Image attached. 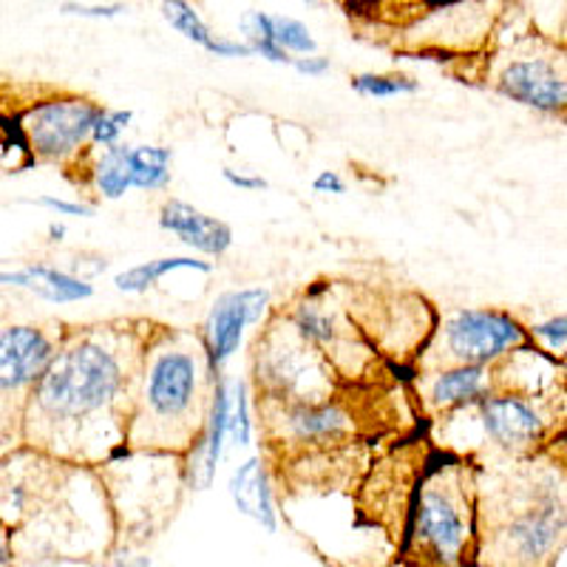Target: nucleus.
Masks as SVG:
<instances>
[{
  "instance_id": "0eeeda50",
  "label": "nucleus",
  "mask_w": 567,
  "mask_h": 567,
  "mask_svg": "<svg viewBox=\"0 0 567 567\" xmlns=\"http://www.w3.org/2000/svg\"><path fill=\"white\" fill-rule=\"evenodd\" d=\"M103 105L83 97H58L32 105L20 120V134L34 156L63 162L91 142Z\"/></svg>"
},
{
  "instance_id": "c85d7f7f",
  "label": "nucleus",
  "mask_w": 567,
  "mask_h": 567,
  "mask_svg": "<svg viewBox=\"0 0 567 567\" xmlns=\"http://www.w3.org/2000/svg\"><path fill=\"white\" fill-rule=\"evenodd\" d=\"M207 52L216 54V58H256L250 43H245V40H230V38H216Z\"/></svg>"
},
{
  "instance_id": "1a4fd4ad",
  "label": "nucleus",
  "mask_w": 567,
  "mask_h": 567,
  "mask_svg": "<svg viewBox=\"0 0 567 567\" xmlns=\"http://www.w3.org/2000/svg\"><path fill=\"white\" fill-rule=\"evenodd\" d=\"M471 409L477 412L485 440L511 457H530L548 440L550 420L534 400L491 392Z\"/></svg>"
},
{
  "instance_id": "aec40b11",
  "label": "nucleus",
  "mask_w": 567,
  "mask_h": 567,
  "mask_svg": "<svg viewBox=\"0 0 567 567\" xmlns=\"http://www.w3.org/2000/svg\"><path fill=\"white\" fill-rule=\"evenodd\" d=\"M174 154L162 145H131V182L136 190L154 194L171 185Z\"/></svg>"
},
{
  "instance_id": "473e14b6",
  "label": "nucleus",
  "mask_w": 567,
  "mask_h": 567,
  "mask_svg": "<svg viewBox=\"0 0 567 567\" xmlns=\"http://www.w3.org/2000/svg\"><path fill=\"white\" fill-rule=\"evenodd\" d=\"M12 565V548H9V542L3 539V534H0V567H9Z\"/></svg>"
},
{
  "instance_id": "f8f14e48",
  "label": "nucleus",
  "mask_w": 567,
  "mask_h": 567,
  "mask_svg": "<svg viewBox=\"0 0 567 567\" xmlns=\"http://www.w3.org/2000/svg\"><path fill=\"white\" fill-rule=\"evenodd\" d=\"M227 420H230V383L225 378H216L210 389V403H207L205 429L196 437L194 449H190V485L199 491L210 488L216 480V468H219L221 452H225L227 440Z\"/></svg>"
},
{
  "instance_id": "5701e85b",
  "label": "nucleus",
  "mask_w": 567,
  "mask_h": 567,
  "mask_svg": "<svg viewBox=\"0 0 567 567\" xmlns=\"http://www.w3.org/2000/svg\"><path fill=\"white\" fill-rule=\"evenodd\" d=\"M227 437L233 445H250L252 440V414H250V394L247 383L236 381L230 389V420H227Z\"/></svg>"
},
{
  "instance_id": "a878e982",
  "label": "nucleus",
  "mask_w": 567,
  "mask_h": 567,
  "mask_svg": "<svg viewBox=\"0 0 567 567\" xmlns=\"http://www.w3.org/2000/svg\"><path fill=\"white\" fill-rule=\"evenodd\" d=\"M60 12L78 14V18H116V14L128 12L123 3H63Z\"/></svg>"
},
{
  "instance_id": "412c9836",
  "label": "nucleus",
  "mask_w": 567,
  "mask_h": 567,
  "mask_svg": "<svg viewBox=\"0 0 567 567\" xmlns=\"http://www.w3.org/2000/svg\"><path fill=\"white\" fill-rule=\"evenodd\" d=\"M162 18L168 20L171 27L176 29V32L182 34L185 40H190V43L202 45V49H210V43L216 40V34L210 32V27H207L205 20H202V14L196 12L190 3H182V0H171V3H162Z\"/></svg>"
},
{
  "instance_id": "7c9ffc66",
  "label": "nucleus",
  "mask_w": 567,
  "mask_h": 567,
  "mask_svg": "<svg viewBox=\"0 0 567 567\" xmlns=\"http://www.w3.org/2000/svg\"><path fill=\"white\" fill-rule=\"evenodd\" d=\"M292 69L307 78H323L329 71V60L321 54H307V58H292Z\"/></svg>"
},
{
  "instance_id": "a211bd4d",
  "label": "nucleus",
  "mask_w": 567,
  "mask_h": 567,
  "mask_svg": "<svg viewBox=\"0 0 567 567\" xmlns=\"http://www.w3.org/2000/svg\"><path fill=\"white\" fill-rule=\"evenodd\" d=\"M176 270H194V272H210L213 265L199 261L194 256H171V258H154V261H142V265L128 267L120 276L114 278V287L120 292H128V296H142L148 292L151 287L162 281L168 272Z\"/></svg>"
},
{
  "instance_id": "c756f323",
  "label": "nucleus",
  "mask_w": 567,
  "mask_h": 567,
  "mask_svg": "<svg viewBox=\"0 0 567 567\" xmlns=\"http://www.w3.org/2000/svg\"><path fill=\"white\" fill-rule=\"evenodd\" d=\"M312 190H316V194L341 196V194H347V182L341 179V174H338V171H321V174L312 179Z\"/></svg>"
},
{
  "instance_id": "72a5a7b5",
  "label": "nucleus",
  "mask_w": 567,
  "mask_h": 567,
  "mask_svg": "<svg viewBox=\"0 0 567 567\" xmlns=\"http://www.w3.org/2000/svg\"><path fill=\"white\" fill-rule=\"evenodd\" d=\"M63 239H65V225L52 221V225H49V241H63Z\"/></svg>"
},
{
  "instance_id": "4be33fe9",
  "label": "nucleus",
  "mask_w": 567,
  "mask_h": 567,
  "mask_svg": "<svg viewBox=\"0 0 567 567\" xmlns=\"http://www.w3.org/2000/svg\"><path fill=\"white\" fill-rule=\"evenodd\" d=\"M352 89L363 97L389 100V97H406V94H417L420 83L409 74H354Z\"/></svg>"
},
{
  "instance_id": "f257e3e1",
  "label": "nucleus",
  "mask_w": 567,
  "mask_h": 567,
  "mask_svg": "<svg viewBox=\"0 0 567 567\" xmlns=\"http://www.w3.org/2000/svg\"><path fill=\"white\" fill-rule=\"evenodd\" d=\"M142 358L145 347L136 352L128 336H74L58 349L43 378L34 383L29 420L63 434H78L103 420H125L128 425Z\"/></svg>"
},
{
  "instance_id": "4468645a",
  "label": "nucleus",
  "mask_w": 567,
  "mask_h": 567,
  "mask_svg": "<svg viewBox=\"0 0 567 567\" xmlns=\"http://www.w3.org/2000/svg\"><path fill=\"white\" fill-rule=\"evenodd\" d=\"M230 499L233 505L252 523H258L265 530L276 534L278 530V511L272 503L270 477H267L265 463L258 457L245 460L230 477Z\"/></svg>"
},
{
  "instance_id": "f3484780",
  "label": "nucleus",
  "mask_w": 567,
  "mask_h": 567,
  "mask_svg": "<svg viewBox=\"0 0 567 567\" xmlns=\"http://www.w3.org/2000/svg\"><path fill=\"white\" fill-rule=\"evenodd\" d=\"M241 29H245L247 43H252V40H272L287 54H298V58L316 54V38L307 29V23L287 18V14L247 12L245 20H241Z\"/></svg>"
},
{
  "instance_id": "2f4dec72",
  "label": "nucleus",
  "mask_w": 567,
  "mask_h": 567,
  "mask_svg": "<svg viewBox=\"0 0 567 567\" xmlns=\"http://www.w3.org/2000/svg\"><path fill=\"white\" fill-rule=\"evenodd\" d=\"M114 567H151V559L140 554H125V556H116Z\"/></svg>"
},
{
  "instance_id": "cd10ccee",
  "label": "nucleus",
  "mask_w": 567,
  "mask_h": 567,
  "mask_svg": "<svg viewBox=\"0 0 567 567\" xmlns=\"http://www.w3.org/2000/svg\"><path fill=\"white\" fill-rule=\"evenodd\" d=\"M227 185L239 187L245 194H256V190H267V179L258 174H247V171H236V168H225L221 171Z\"/></svg>"
},
{
  "instance_id": "39448f33",
  "label": "nucleus",
  "mask_w": 567,
  "mask_h": 567,
  "mask_svg": "<svg viewBox=\"0 0 567 567\" xmlns=\"http://www.w3.org/2000/svg\"><path fill=\"white\" fill-rule=\"evenodd\" d=\"M528 343V327L505 310H454L440 329L445 367H494Z\"/></svg>"
},
{
  "instance_id": "bb28decb",
  "label": "nucleus",
  "mask_w": 567,
  "mask_h": 567,
  "mask_svg": "<svg viewBox=\"0 0 567 567\" xmlns=\"http://www.w3.org/2000/svg\"><path fill=\"white\" fill-rule=\"evenodd\" d=\"M38 205L49 207V210H54L58 216H83V219H91V216H94V207L83 205V202L58 199V196H40Z\"/></svg>"
},
{
  "instance_id": "7ed1b4c3",
  "label": "nucleus",
  "mask_w": 567,
  "mask_h": 567,
  "mask_svg": "<svg viewBox=\"0 0 567 567\" xmlns=\"http://www.w3.org/2000/svg\"><path fill=\"white\" fill-rule=\"evenodd\" d=\"M567 548V488L556 471L523 468L477 511L483 567H550Z\"/></svg>"
},
{
  "instance_id": "f03ea898",
  "label": "nucleus",
  "mask_w": 567,
  "mask_h": 567,
  "mask_svg": "<svg viewBox=\"0 0 567 567\" xmlns=\"http://www.w3.org/2000/svg\"><path fill=\"white\" fill-rule=\"evenodd\" d=\"M213 374L199 338L165 332V341L145 343L134 412L128 423V445L190 449L205 429Z\"/></svg>"
},
{
  "instance_id": "20e7f679",
  "label": "nucleus",
  "mask_w": 567,
  "mask_h": 567,
  "mask_svg": "<svg viewBox=\"0 0 567 567\" xmlns=\"http://www.w3.org/2000/svg\"><path fill=\"white\" fill-rule=\"evenodd\" d=\"M400 554L423 567H463L477 561L474 480L465 477L463 457L434 452L425 460Z\"/></svg>"
},
{
  "instance_id": "ddd939ff",
  "label": "nucleus",
  "mask_w": 567,
  "mask_h": 567,
  "mask_svg": "<svg viewBox=\"0 0 567 567\" xmlns=\"http://www.w3.org/2000/svg\"><path fill=\"white\" fill-rule=\"evenodd\" d=\"M494 392V369L491 367H443L429 381V403L437 409L474 406Z\"/></svg>"
},
{
  "instance_id": "6ab92c4d",
  "label": "nucleus",
  "mask_w": 567,
  "mask_h": 567,
  "mask_svg": "<svg viewBox=\"0 0 567 567\" xmlns=\"http://www.w3.org/2000/svg\"><path fill=\"white\" fill-rule=\"evenodd\" d=\"M91 185L103 199H123L128 194L134 182H131V145H114V148H103V154L91 165Z\"/></svg>"
},
{
  "instance_id": "9d476101",
  "label": "nucleus",
  "mask_w": 567,
  "mask_h": 567,
  "mask_svg": "<svg viewBox=\"0 0 567 567\" xmlns=\"http://www.w3.org/2000/svg\"><path fill=\"white\" fill-rule=\"evenodd\" d=\"M58 347L40 327L12 323L0 329V394L34 389Z\"/></svg>"
},
{
  "instance_id": "dca6fc26",
  "label": "nucleus",
  "mask_w": 567,
  "mask_h": 567,
  "mask_svg": "<svg viewBox=\"0 0 567 567\" xmlns=\"http://www.w3.org/2000/svg\"><path fill=\"white\" fill-rule=\"evenodd\" d=\"M281 429L298 443H321L347 434L349 417L341 406L321 400V403H284Z\"/></svg>"
},
{
  "instance_id": "423d86ee",
  "label": "nucleus",
  "mask_w": 567,
  "mask_h": 567,
  "mask_svg": "<svg viewBox=\"0 0 567 567\" xmlns=\"http://www.w3.org/2000/svg\"><path fill=\"white\" fill-rule=\"evenodd\" d=\"M496 91L525 109L567 111V52L550 40H525L496 71Z\"/></svg>"
},
{
  "instance_id": "6e6552de",
  "label": "nucleus",
  "mask_w": 567,
  "mask_h": 567,
  "mask_svg": "<svg viewBox=\"0 0 567 567\" xmlns=\"http://www.w3.org/2000/svg\"><path fill=\"white\" fill-rule=\"evenodd\" d=\"M267 307H270V290L265 287H241V290L221 292L213 301L199 332L202 352L213 374H221L225 363L239 352L245 329L261 321Z\"/></svg>"
},
{
  "instance_id": "b1692460",
  "label": "nucleus",
  "mask_w": 567,
  "mask_h": 567,
  "mask_svg": "<svg viewBox=\"0 0 567 567\" xmlns=\"http://www.w3.org/2000/svg\"><path fill=\"white\" fill-rule=\"evenodd\" d=\"M131 120H134V111L103 109L97 125L91 131V145H97V148H114V145H120V136L125 134Z\"/></svg>"
},
{
  "instance_id": "393cba45",
  "label": "nucleus",
  "mask_w": 567,
  "mask_h": 567,
  "mask_svg": "<svg viewBox=\"0 0 567 567\" xmlns=\"http://www.w3.org/2000/svg\"><path fill=\"white\" fill-rule=\"evenodd\" d=\"M528 338H534L542 352H548L550 358L567 354V316H554L548 321L530 323Z\"/></svg>"
},
{
  "instance_id": "2eb2a0df",
  "label": "nucleus",
  "mask_w": 567,
  "mask_h": 567,
  "mask_svg": "<svg viewBox=\"0 0 567 567\" xmlns=\"http://www.w3.org/2000/svg\"><path fill=\"white\" fill-rule=\"evenodd\" d=\"M0 284L3 287L29 290L43 298V301L52 303H78L94 296V287L89 281L45 265H32L23 267V270H0Z\"/></svg>"
},
{
  "instance_id": "f704fd0d",
  "label": "nucleus",
  "mask_w": 567,
  "mask_h": 567,
  "mask_svg": "<svg viewBox=\"0 0 567 567\" xmlns=\"http://www.w3.org/2000/svg\"><path fill=\"white\" fill-rule=\"evenodd\" d=\"M559 381H565V389H561V394H565V400H567V361H565V367H559Z\"/></svg>"
},
{
  "instance_id": "9b49d317",
  "label": "nucleus",
  "mask_w": 567,
  "mask_h": 567,
  "mask_svg": "<svg viewBox=\"0 0 567 567\" xmlns=\"http://www.w3.org/2000/svg\"><path fill=\"white\" fill-rule=\"evenodd\" d=\"M159 227L165 233H174L176 239L202 256L219 258L233 247V227L227 221L207 216L199 207L187 205L182 199L162 202Z\"/></svg>"
}]
</instances>
